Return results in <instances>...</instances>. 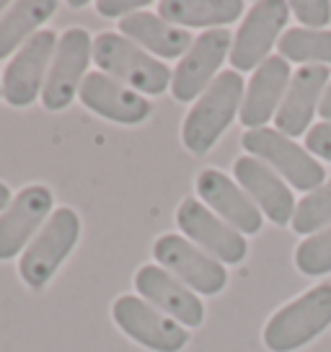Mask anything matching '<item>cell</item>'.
<instances>
[{
    "label": "cell",
    "instance_id": "obj_1",
    "mask_svg": "<svg viewBox=\"0 0 331 352\" xmlns=\"http://www.w3.org/2000/svg\"><path fill=\"white\" fill-rule=\"evenodd\" d=\"M243 104V78L236 70H225L210 83V88L197 99L189 109L181 140L184 148L194 155H205L212 145L218 143L222 132L228 130L233 117L238 114Z\"/></svg>",
    "mask_w": 331,
    "mask_h": 352
},
{
    "label": "cell",
    "instance_id": "obj_2",
    "mask_svg": "<svg viewBox=\"0 0 331 352\" xmlns=\"http://www.w3.org/2000/svg\"><path fill=\"white\" fill-rule=\"evenodd\" d=\"M331 327V283L310 287L308 293L282 306L264 327V344L272 352H293L313 342Z\"/></svg>",
    "mask_w": 331,
    "mask_h": 352
},
{
    "label": "cell",
    "instance_id": "obj_3",
    "mask_svg": "<svg viewBox=\"0 0 331 352\" xmlns=\"http://www.w3.org/2000/svg\"><path fill=\"white\" fill-rule=\"evenodd\" d=\"M93 60L104 76L122 80L133 91L137 88L150 96L163 94L174 78V73L163 63H158L135 42H130L127 36L114 32H101L93 39Z\"/></svg>",
    "mask_w": 331,
    "mask_h": 352
},
{
    "label": "cell",
    "instance_id": "obj_4",
    "mask_svg": "<svg viewBox=\"0 0 331 352\" xmlns=\"http://www.w3.org/2000/svg\"><path fill=\"white\" fill-rule=\"evenodd\" d=\"M243 148L249 153L266 164L275 174L287 179L290 184L300 192H313L323 184L326 171L323 166L313 158V155L300 148L293 138L282 135L279 130H269V127H256V130H246L241 138Z\"/></svg>",
    "mask_w": 331,
    "mask_h": 352
},
{
    "label": "cell",
    "instance_id": "obj_5",
    "mask_svg": "<svg viewBox=\"0 0 331 352\" xmlns=\"http://www.w3.org/2000/svg\"><path fill=\"white\" fill-rule=\"evenodd\" d=\"M78 236H80V218L76 210H55L42 226V231L36 233V239L26 246L19 262L23 283L29 287H45L60 270V264L65 262L67 254L73 252Z\"/></svg>",
    "mask_w": 331,
    "mask_h": 352
},
{
    "label": "cell",
    "instance_id": "obj_6",
    "mask_svg": "<svg viewBox=\"0 0 331 352\" xmlns=\"http://www.w3.org/2000/svg\"><path fill=\"white\" fill-rule=\"evenodd\" d=\"M153 256L166 272H174L176 280L202 296H218L228 283V272L215 256L199 252L194 243L176 233L161 236L153 243Z\"/></svg>",
    "mask_w": 331,
    "mask_h": 352
},
{
    "label": "cell",
    "instance_id": "obj_7",
    "mask_svg": "<svg viewBox=\"0 0 331 352\" xmlns=\"http://www.w3.org/2000/svg\"><path fill=\"white\" fill-rule=\"evenodd\" d=\"M91 57H93V42L86 29L76 26L60 36L45 88H42V104L47 111H62L73 101L86 78Z\"/></svg>",
    "mask_w": 331,
    "mask_h": 352
},
{
    "label": "cell",
    "instance_id": "obj_8",
    "mask_svg": "<svg viewBox=\"0 0 331 352\" xmlns=\"http://www.w3.org/2000/svg\"><path fill=\"white\" fill-rule=\"evenodd\" d=\"M111 316L130 340L155 352H179L189 342V331L135 296H119L111 306Z\"/></svg>",
    "mask_w": 331,
    "mask_h": 352
},
{
    "label": "cell",
    "instance_id": "obj_9",
    "mask_svg": "<svg viewBox=\"0 0 331 352\" xmlns=\"http://www.w3.org/2000/svg\"><path fill=\"white\" fill-rule=\"evenodd\" d=\"M290 19V3L285 0H259L251 6V11L246 13L241 29L233 39L231 50V65L238 73L254 70L262 65L269 55V50L275 47L279 32L285 29Z\"/></svg>",
    "mask_w": 331,
    "mask_h": 352
},
{
    "label": "cell",
    "instance_id": "obj_10",
    "mask_svg": "<svg viewBox=\"0 0 331 352\" xmlns=\"http://www.w3.org/2000/svg\"><path fill=\"white\" fill-rule=\"evenodd\" d=\"M57 42H60L57 34L45 29V32L34 34L13 55V60L5 67V76H3V99L11 107H19V109L29 107L42 94Z\"/></svg>",
    "mask_w": 331,
    "mask_h": 352
},
{
    "label": "cell",
    "instance_id": "obj_11",
    "mask_svg": "<svg viewBox=\"0 0 331 352\" xmlns=\"http://www.w3.org/2000/svg\"><path fill=\"white\" fill-rule=\"evenodd\" d=\"M176 223L189 241H197L215 259L225 264H238L246 259L249 246L243 241V236L222 218H218L205 202L192 197L184 199L176 210Z\"/></svg>",
    "mask_w": 331,
    "mask_h": 352
},
{
    "label": "cell",
    "instance_id": "obj_12",
    "mask_svg": "<svg viewBox=\"0 0 331 352\" xmlns=\"http://www.w3.org/2000/svg\"><path fill=\"white\" fill-rule=\"evenodd\" d=\"M228 50H231V32L210 29V32L199 34L197 42L181 57L176 73L171 78L174 96L179 101H194L197 96H202L215 80V73L220 70Z\"/></svg>",
    "mask_w": 331,
    "mask_h": 352
},
{
    "label": "cell",
    "instance_id": "obj_13",
    "mask_svg": "<svg viewBox=\"0 0 331 352\" xmlns=\"http://www.w3.org/2000/svg\"><path fill=\"white\" fill-rule=\"evenodd\" d=\"M135 287L150 306L163 311L168 319L179 321L184 327H199L205 319V306L197 293L171 272H166L163 267H155V264L140 267L135 275Z\"/></svg>",
    "mask_w": 331,
    "mask_h": 352
},
{
    "label": "cell",
    "instance_id": "obj_14",
    "mask_svg": "<svg viewBox=\"0 0 331 352\" xmlns=\"http://www.w3.org/2000/svg\"><path fill=\"white\" fill-rule=\"evenodd\" d=\"M52 199L55 197L45 184L23 187L13 197V202L0 215V262L13 259L42 228V223L49 220Z\"/></svg>",
    "mask_w": 331,
    "mask_h": 352
},
{
    "label": "cell",
    "instance_id": "obj_15",
    "mask_svg": "<svg viewBox=\"0 0 331 352\" xmlns=\"http://www.w3.org/2000/svg\"><path fill=\"white\" fill-rule=\"evenodd\" d=\"M233 174L246 189L249 199L264 212L275 226H287L295 215V197L285 182L254 155H243L233 164Z\"/></svg>",
    "mask_w": 331,
    "mask_h": 352
},
{
    "label": "cell",
    "instance_id": "obj_16",
    "mask_svg": "<svg viewBox=\"0 0 331 352\" xmlns=\"http://www.w3.org/2000/svg\"><path fill=\"white\" fill-rule=\"evenodd\" d=\"M329 70L323 65H303L290 78V86L275 114L277 130L287 138H298L308 130L310 120L321 107L323 91L329 86Z\"/></svg>",
    "mask_w": 331,
    "mask_h": 352
},
{
    "label": "cell",
    "instance_id": "obj_17",
    "mask_svg": "<svg viewBox=\"0 0 331 352\" xmlns=\"http://www.w3.org/2000/svg\"><path fill=\"white\" fill-rule=\"evenodd\" d=\"M78 96L83 107L96 111L99 117L119 124H140L150 117V101L145 96H137L133 88L122 86L119 80L104 76V73H91L83 78Z\"/></svg>",
    "mask_w": 331,
    "mask_h": 352
},
{
    "label": "cell",
    "instance_id": "obj_18",
    "mask_svg": "<svg viewBox=\"0 0 331 352\" xmlns=\"http://www.w3.org/2000/svg\"><path fill=\"white\" fill-rule=\"evenodd\" d=\"M197 192L205 199V205H210L238 233L254 236L262 231V223H264L262 212L249 199V195L238 189L231 176H225L218 168H205L197 176Z\"/></svg>",
    "mask_w": 331,
    "mask_h": 352
},
{
    "label": "cell",
    "instance_id": "obj_19",
    "mask_svg": "<svg viewBox=\"0 0 331 352\" xmlns=\"http://www.w3.org/2000/svg\"><path fill=\"white\" fill-rule=\"evenodd\" d=\"M287 86H290V65L279 55L266 57L262 65L256 67L254 78L249 83V91L241 104V122L246 127H264L277 114L279 104L285 99Z\"/></svg>",
    "mask_w": 331,
    "mask_h": 352
},
{
    "label": "cell",
    "instance_id": "obj_20",
    "mask_svg": "<svg viewBox=\"0 0 331 352\" xmlns=\"http://www.w3.org/2000/svg\"><path fill=\"white\" fill-rule=\"evenodd\" d=\"M119 34L127 36L130 42L143 44L148 52L161 55L166 60L187 55V50L194 44L192 42V34L174 26V23L163 21L155 13H133V16L122 19Z\"/></svg>",
    "mask_w": 331,
    "mask_h": 352
},
{
    "label": "cell",
    "instance_id": "obj_21",
    "mask_svg": "<svg viewBox=\"0 0 331 352\" xmlns=\"http://www.w3.org/2000/svg\"><path fill=\"white\" fill-rule=\"evenodd\" d=\"M57 11V0H19L8 13L0 16V60L11 55L34 36V32L49 21Z\"/></svg>",
    "mask_w": 331,
    "mask_h": 352
},
{
    "label": "cell",
    "instance_id": "obj_22",
    "mask_svg": "<svg viewBox=\"0 0 331 352\" xmlns=\"http://www.w3.org/2000/svg\"><path fill=\"white\" fill-rule=\"evenodd\" d=\"M243 13L241 0H163L158 16L174 26H222Z\"/></svg>",
    "mask_w": 331,
    "mask_h": 352
},
{
    "label": "cell",
    "instance_id": "obj_23",
    "mask_svg": "<svg viewBox=\"0 0 331 352\" xmlns=\"http://www.w3.org/2000/svg\"><path fill=\"white\" fill-rule=\"evenodd\" d=\"M279 57L293 63H329L331 65V32L316 29H290L279 36Z\"/></svg>",
    "mask_w": 331,
    "mask_h": 352
},
{
    "label": "cell",
    "instance_id": "obj_24",
    "mask_svg": "<svg viewBox=\"0 0 331 352\" xmlns=\"http://www.w3.org/2000/svg\"><path fill=\"white\" fill-rule=\"evenodd\" d=\"M290 223L298 236H308L313 231H321L323 226H331V179H326L319 189H313L300 199Z\"/></svg>",
    "mask_w": 331,
    "mask_h": 352
},
{
    "label": "cell",
    "instance_id": "obj_25",
    "mask_svg": "<svg viewBox=\"0 0 331 352\" xmlns=\"http://www.w3.org/2000/svg\"><path fill=\"white\" fill-rule=\"evenodd\" d=\"M295 267L308 277L331 272V226L300 241V246L295 249Z\"/></svg>",
    "mask_w": 331,
    "mask_h": 352
},
{
    "label": "cell",
    "instance_id": "obj_26",
    "mask_svg": "<svg viewBox=\"0 0 331 352\" xmlns=\"http://www.w3.org/2000/svg\"><path fill=\"white\" fill-rule=\"evenodd\" d=\"M290 11L300 23L313 26V29H321L331 21L329 0H295V3H290Z\"/></svg>",
    "mask_w": 331,
    "mask_h": 352
},
{
    "label": "cell",
    "instance_id": "obj_27",
    "mask_svg": "<svg viewBox=\"0 0 331 352\" xmlns=\"http://www.w3.org/2000/svg\"><path fill=\"white\" fill-rule=\"evenodd\" d=\"M306 151L331 164V122H319L306 135Z\"/></svg>",
    "mask_w": 331,
    "mask_h": 352
},
{
    "label": "cell",
    "instance_id": "obj_28",
    "mask_svg": "<svg viewBox=\"0 0 331 352\" xmlns=\"http://www.w3.org/2000/svg\"><path fill=\"white\" fill-rule=\"evenodd\" d=\"M145 6H148V0H99L96 3L99 13L106 16V19H117L122 13H130L133 16L135 11H140Z\"/></svg>",
    "mask_w": 331,
    "mask_h": 352
},
{
    "label": "cell",
    "instance_id": "obj_29",
    "mask_svg": "<svg viewBox=\"0 0 331 352\" xmlns=\"http://www.w3.org/2000/svg\"><path fill=\"white\" fill-rule=\"evenodd\" d=\"M319 111H321V117H323V122H331V80H329V86H326V91H323Z\"/></svg>",
    "mask_w": 331,
    "mask_h": 352
},
{
    "label": "cell",
    "instance_id": "obj_30",
    "mask_svg": "<svg viewBox=\"0 0 331 352\" xmlns=\"http://www.w3.org/2000/svg\"><path fill=\"white\" fill-rule=\"evenodd\" d=\"M13 199H11V189L5 187L3 182H0V210H5L8 205H11Z\"/></svg>",
    "mask_w": 331,
    "mask_h": 352
},
{
    "label": "cell",
    "instance_id": "obj_31",
    "mask_svg": "<svg viewBox=\"0 0 331 352\" xmlns=\"http://www.w3.org/2000/svg\"><path fill=\"white\" fill-rule=\"evenodd\" d=\"M83 6H89L86 0H70V8H83Z\"/></svg>",
    "mask_w": 331,
    "mask_h": 352
},
{
    "label": "cell",
    "instance_id": "obj_32",
    "mask_svg": "<svg viewBox=\"0 0 331 352\" xmlns=\"http://www.w3.org/2000/svg\"><path fill=\"white\" fill-rule=\"evenodd\" d=\"M5 8H8V3H3V0H0V13L5 11Z\"/></svg>",
    "mask_w": 331,
    "mask_h": 352
},
{
    "label": "cell",
    "instance_id": "obj_33",
    "mask_svg": "<svg viewBox=\"0 0 331 352\" xmlns=\"http://www.w3.org/2000/svg\"><path fill=\"white\" fill-rule=\"evenodd\" d=\"M0 96H3V86H0Z\"/></svg>",
    "mask_w": 331,
    "mask_h": 352
}]
</instances>
